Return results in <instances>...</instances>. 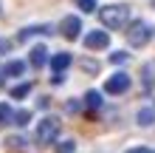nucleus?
<instances>
[{"label":"nucleus","mask_w":155,"mask_h":153,"mask_svg":"<svg viewBox=\"0 0 155 153\" xmlns=\"http://www.w3.org/2000/svg\"><path fill=\"white\" fill-rule=\"evenodd\" d=\"M99 20H102L104 29H124L127 20H130V6L127 3H110L99 9Z\"/></svg>","instance_id":"f257e3e1"},{"label":"nucleus","mask_w":155,"mask_h":153,"mask_svg":"<svg viewBox=\"0 0 155 153\" xmlns=\"http://www.w3.org/2000/svg\"><path fill=\"white\" fill-rule=\"evenodd\" d=\"M152 40V26L144 23V20H135L130 29H127V43H130L133 48H141L147 46V43Z\"/></svg>","instance_id":"f03ea898"},{"label":"nucleus","mask_w":155,"mask_h":153,"mask_svg":"<svg viewBox=\"0 0 155 153\" xmlns=\"http://www.w3.org/2000/svg\"><path fill=\"white\" fill-rule=\"evenodd\" d=\"M57 136H59V119H54V116L40 119V125H37V142L40 145H51V142H57Z\"/></svg>","instance_id":"7ed1b4c3"},{"label":"nucleus","mask_w":155,"mask_h":153,"mask_svg":"<svg viewBox=\"0 0 155 153\" xmlns=\"http://www.w3.org/2000/svg\"><path fill=\"white\" fill-rule=\"evenodd\" d=\"M59 34H62L65 40H76L79 34H82V20H79V17H74V14H68L65 20L59 23Z\"/></svg>","instance_id":"20e7f679"},{"label":"nucleus","mask_w":155,"mask_h":153,"mask_svg":"<svg viewBox=\"0 0 155 153\" xmlns=\"http://www.w3.org/2000/svg\"><path fill=\"white\" fill-rule=\"evenodd\" d=\"M127 88H130V77L121 74V71H118V74H113V77L104 82V91H107V94H124Z\"/></svg>","instance_id":"39448f33"},{"label":"nucleus","mask_w":155,"mask_h":153,"mask_svg":"<svg viewBox=\"0 0 155 153\" xmlns=\"http://www.w3.org/2000/svg\"><path fill=\"white\" fill-rule=\"evenodd\" d=\"M85 46H87V51H99V48H107L110 46V37H107V31H90L87 37H85Z\"/></svg>","instance_id":"423d86ee"},{"label":"nucleus","mask_w":155,"mask_h":153,"mask_svg":"<svg viewBox=\"0 0 155 153\" xmlns=\"http://www.w3.org/2000/svg\"><path fill=\"white\" fill-rule=\"evenodd\" d=\"M28 62L34 68H42L45 62H48V48H45V46H34L31 54H28Z\"/></svg>","instance_id":"0eeeda50"},{"label":"nucleus","mask_w":155,"mask_h":153,"mask_svg":"<svg viewBox=\"0 0 155 153\" xmlns=\"http://www.w3.org/2000/svg\"><path fill=\"white\" fill-rule=\"evenodd\" d=\"M71 62H74V57H71V54H65V51H62V54H54V57H51V71L62 74V71H65Z\"/></svg>","instance_id":"6e6552de"},{"label":"nucleus","mask_w":155,"mask_h":153,"mask_svg":"<svg viewBox=\"0 0 155 153\" xmlns=\"http://www.w3.org/2000/svg\"><path fill=\"white\" fill-rule=\"evenodd\" d=\"M40 34H42V37H48V34H51V29H48V26H31V29H23L20 34H17V37L25 43V40H31V37H40Z\"/></svg>","instance_id":"1a4fd4ad"},{"label":"nucleus","mask_w":155,"mask_h":153,"mask_svg":"<svg viewBox=\"0 0 155 153\" xmlns=\"http://www.w3.org/2000/svg\"><path fill=\"white\" fill-rule=\"evenodd\" d=\"M152 122H155V111H152V108H141V111H138V125L150 128Z\"/></svg>","instance_id":"9d476101"},{"label":"nucleus","mask_w":155,"mask_h":153,"mask_svg":"<svg viewBox=\"0 0 155 153\" xmlns=\"http://www.w3.org/2000/svg\"><path fill=\"white\" fill-rule=\"evenodd\" d=\"M28 94H31V82H20V85L12 88V96H14V99H25Z\"/></svg>","instance_id":"9b49d317"},{"label":"nucleus","mask_w":155,"mask_h":153,"mask_svg":"<svg viewBox=\"0 0 155 153\" xmlns=\"http://www.w3.org/2000/svg\"><path fill=\"white\" fill-rule=\"evenodd\" d=\"M12 119H14V111H12V108H8L6 102H0V128H6V125L12 122Z\"/></svg>","instance_id":"f8f14e48"},{"label":"nucleus","mask_w":155,"mask_h":153,"mask_svg":"<svg viewBox=\"0 0 155 153\" xmlns=\"http://www.w3.org/2000/svg\"><path fill=\"white\" fill-rule=\"evenodd\" d=\"M3 71H6V77H20L23 71H25V65H23L20 60H14V62H8V65H6Z\"/></svg>","instance_id":"ddd939ff"},{"label":"nucleus","mask_w":155,"mask_h":153,"mask_svg":"<svg viewBox=\"0 0 155 153\" xmlns=\"http://www.w3.org/2000/svg\"><path fill=\"white\" fill-rule=\"evenodd\" d=\"M85 105L87 108H102V94L99 91H87L85 94Z\"/></svg>","instance_id":"4468645a"},{"label":"nucleus","mask_w":155,"mask_h":153,"mask_svg":"<svg viewBox=\"0 0 155 153\" xmlns=\"http://www.w3.org/2000/svg\"><path fill=\"white\" fill-rule=\"evenodd\" d=\"M152 74H155V62L144 65V88H152Z\"/></svg>","instance_id":"2eb2a0df"},{"label":"nucleus","mask_w":155,"mask_h":153,"mask_svg":"<svg viewBox=\"0 0 155 153\" xmlns=\"http://www.w3.org/2000/svg\"><path fill=\"white\" fill-rule=\"evenodd\" d=\"M74 150H76V142H74V139L59 142V145H57V153H74Z\"/></svg>","instance_id":"dca6fc26"},{"label":"nucleus","mask_w":155,"mask_h":153,"mask_svg":"<svg viewBox=\"0 0 155 153\" xmlns=\"http://www.w3.org/2000/svg\"><path fill=\"white\" fill-rule=\"evenodd\" d=\"M28 119H31V116H28V111H17L12 122H14V125H20V128H23V125H28Z\"/></svg>","instance_id":"f3484780"},{"label":"nucleus","mask_w":155,"mask_h":153,"mask_svg":"<svg viewBox=\"0 0 155 153\" xmlns=\"http://www.w3.org/2000/svg\"><path fill=\"white\" fill-rule=\"evenodd\" d=\"M82 12H96V0H74Z\"/></svg>","instance_id":"a211bd4d"},{"label":"nucleus","mask_w":155,"mask_h":153,"mask_svg":"<svg viewBox=\"0 0 155 153\" xmlns=\"http://www.w3.org/2000/svg\"><path fill=\"white\" fill-rule=\"evenodd\" d=\"M110 62H116V65L118 62H127V54H110Z\"/></svg>","instance_id":"6ab92c4d"},{"label":"nucleus","mask_w":155,"mask_h":153,"mask_svg":"<svg viewBox=\"0 0 155 153\" xmlns=\"http://www.w3.org/2000/svg\"><path fill=\"white\" fill-rule=\"evenodd\" d=\"M127 153H152V150H150V148H130Z\"/></svg>","instance_id":"aec40b11"},{"label":"nucleus","mask_w":155,"mask_h":153,"mask_svg":"<svg viewBox=\"0 0 155 153\" xmlns=\"http://www.w3.org/2000/svg\"><path fill=\"white\" fill-rule=\"evenodd\" d=\"M8 51V43H3V40H0V54H6Z\"/></svg>","instance_id":"412c9836"},{"label":"nucleus","mask_w":155,"mask_h":153,"mask_svg":"<svg viewBox=\"0 0 155 153\" xmlns=\"http://www.w3.org/2000/svg\"><path fill=\"white\" fill-rule=\"evenodd\" d=\"M3 79H6V71H3V68H0V82H3Z\"/></svg>","instance_id":"4be33fe9"},{"label":"nucleus","mask_w":155,"mask_h":153,"mask_svg":"<svg viewBox=\"0 0 155 153\" xmlns=\"http://www.w3.org/2000/svg\"><path fill=\"white\" fill-rule=\"evenodd\" d=\"M152 6H155V0H152Z\"/></svg>","instance_id":"5701e85b"}]
</instances>
